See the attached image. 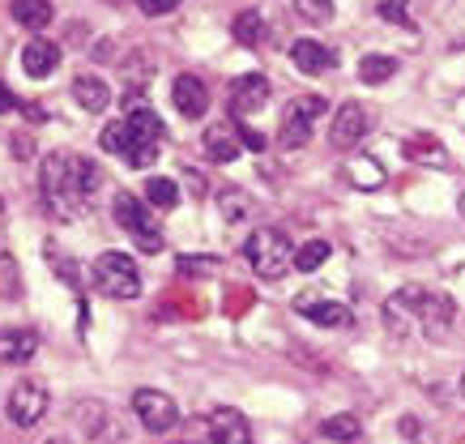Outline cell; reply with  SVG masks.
<instances>
[{
  "label": "cell",
  "instance_id": "1",
  "mask_svg": "<svg viewBox=\"0 0 465 444\" xmlns=\"http://www.w3.org/2000/svg\"><path fill=\"white\" fill-rule=\"evenodd\" d=\"M158 142H163V120H158L150 107L128 112V120L107 124L99 137L103 150H107V154H120L128 167H150L158 158Z\"/></svg>",
  "mask_w": 465,
  "mask_h": 444
},
{
  "label": "cell",
  "instance_id": "2",
  "mask_svg": "<svg viewBox=\"0 0 465 444\" xmlns=\"http://www.w3.org/2000/svg\"><path fill=\"white\" fill-rule=\"evenodd\" d=\"M389 303H397V308H410L414 312V321L423 325L427 338H436V342H444L452 330V321H457V303L449 300V295H440V291H423V287H401Z\"/></svg>",
  "mask_w": 465,
  "mask_h": 444
},
{
  "label": "cell",
  "instance_id": "3",
  "mask_svg": "<svg viewBox=\"0 0 465 444\" xmlns=\"http://www.w3.org/2000/svg\"><path fill=\"white\" fill-rule=\"evenodd\" d=\"M243 257L252 265L261 278H282L286 265H295V244H291V235L278 227H256L248 235V244H243Z\"/></svg>",
  "mask_w": 465,
  "mask_h": 444
},
{
  "label": "cell",
  "instance_id": "4",
  "mask_svg": "<svg viewBox=\"0 0 465 444\" xmlns=\"http://www.w3.org/2000/svg\"><path fill=\"white\" fill-rule=\"evenodd\" d=\"M39 184H43V201H47V210H52L56 218H73L85 205V201L73 192V158L64 154V150H52V154L43 158Z\"/></svg>",
  "mask_w": 465,
  "mask_h": 444
},
{
  "label": "cell",
  "instance_id": "5",
  "mask_svg": "<svg viewBox=\"0 0 465 444\" xmlns=\"http://www.w3.org/2000/svg\"><path fill=\"white\" fill-rule=\"evenodd\" d=\"M94 287L112 300H137L142 295V273H137V261L128 252H103L94 261Z\"/></svg>",
  "mask_w": 465,
  "mask_h": 444
},
{
  "label": "cell",
  "instance_id": "6",
  "mask_svg": "<svg viewBox=\"0 0 465 444\" xmlns=\"http://www.w3.org/2000/svg\"><path fill=\"white\" fill-rule=\"evenodd\" d=\"M324 107H329V103H324V94H299V99L286 103L282 133H278V142H282V150H299V145H308L312 124H321Z\"/></svg>",
  "mask_w": 465,
  "mask_h": 444
},
{
  "label": "cell",
  "instance_id": "7",
  "mask_svg": "<svg viewBox=\"0 0 465 444\" xmlns=\"http://www.w3.org/2000/svg\"><path fill=\"white\" fill-rule=\"evenodd\" d=\"M112 214H115V222H120L133 240H137V248H142V252H163V231L150 222L145 205L133 197V192H115Z\"/></svg>",
  "mask_w": 465,
  "mask_h": 444
},
{
  "label": "cell",
  "instance_id": "8",
  "mask_svg": "<svg viewBox=\"0 0 465 444\" xmlns=\"http://www.w3.org/2000/svg\"><path fill=\"white\" fill-rule=\"evenodd\" d=\"M133 410H137L145 431H171L180 423V406H175V398H167L163 389H137V393H133Z\"/></svg>",
  "mask_w": 465,
  "mask_h": 444
},
{
  "label": "cell",
  "instance_id": "9",
  "mask_svg": "<svg viewBox=\"0 0 465 444\" xmlns=\"http://www.w3.org/2000/svg\"><path fill=\"white\" fill-rule=\"evenodd\" d=\"M73 419L85 428L90 444H124V428H120V419H115L103 401H77V406H73Z\"/></svg>",
  "mask_w": 465,
  "mask_h": 444
},
{
  "label": "cell",
  "instance_id": "10",
  "mask_svg": "<svg viewBox=\"0 0 465 444\" xmlns=\"http://www.w3.org/2000/svg\"><path fill=\"white\" fill-rule=\"evenodd\" d=\"M5 410H9V419H14L17 428H35V423L47 415V385H43V380H22V385H14Z\"/></svg>",
  "mask_w": 465,
  "mask_h": 444
},
{
  "label": "cell",
  "instance_id": "11",
  "mask_svg": "<svg viewBox=\"0 0 465 444\" xmlns=\"http://www.w3.org/2000/svg\"><path fill=\"white\" fill-rule=\"evenodd\" d=\"M367 129H371V112L363 103H341L338 115H333V129H329V142L338 150H354L367 137Z\"/></svg>",
  "mask_w": 465,
  "mask_h": 444
},
{
  "label": "cell",
  "instance_id": "12",
  "mask_svg": "<svg viewBox=\"0 0 465 444\" xmlns=\"http://www.w3.org/2000/svg\"><path fill=\"white\" fill-rule=\"evenodd\" d=\"M248 440H252V428L231 406H218L210 415V423H205V444H248Z\"/></svg>",
  "mask_w": 465,
  "mask_h": 444
},
{
  "label": "cell",
  "instance_id": "13",
  "mask_svg": "<svg viewBox=\"0 0 465 444\" xmlns=\"http://www.w3.org/2000/svg\"><path fill=\"white\" fill-rule=\"evenodd\" d=\"M231 112L235 115H252L261 112L269 103V77H261V73H243V77H235L231 82Z\"/></svg>",
  "mask_w": 465,
  "mask_h": 444
},
{
  "label": "cell",
  "instance_id": "14",
  "mask_svg": "<svg viewBox=\"0 0 465 444\" xmlns=\"http://www.w3.org/2000/svg\"><path fill=\"white\" fill-rule=\"evenodd\" d=\"M295 312H303L308 321L324 325V330H346V325H351V308H346V303L316 300V295H299V300H295Z\"/></svg>",
  "mask_w": 465,
  "mask_h": 444
},
{
  "label": "cell",
  "instance_id": "15",
  "mask_svg": "<svg viewBox=\"0 0 465 444\" xmlns=\"http://www.w3.org/2000/svg\"><path fill=\"white\" fill-rule=\"evenodd\" d=\"M175 107H180V115H188V120H201V115L210 112V90H205V82L193 77V73H180V77H175Z\"/></svg>",
  "mask_w": 465,
  "mask_h": 444
},
{
  "label": "cell",
  "instance_id": "16",
  "mask_svg": "<svg viewBox=\"0 0 465 444\" xmlns=\"http://www.w3.org/2000/svg\"><path fill=\"white\" fill-rule=\"evenodd\" d=\"M22 69H26V77H52L60 69V47L47 39H30L22 47Z\"/></svg>",
  "mask_w": 465,
  "mask_h": 444
},
{
  "label": "cell",
  "instance_id": "17",
  "mask_svg": "<svg viewBox=\"0 0 465 444\" xmlns=\"http://www.w3.org/2000/svg\"><path fill=\"white\" fill-rule=\"evenodd\" d=\"M39 350L35 330H0V363H30Z\"/></svg>",
  "mask_w": 465,
  "mask_h": 444
},
{
  "label": "cell",
  "instance_id": "18",
  "mask_svg": "<svg viewBox=\"0 0 465 444\" xmlns=\"http://www.w3.org/2000/svg\"><path fill=\"white\" fill-rule=\"evenodd\" d=\"M291 60H295V69L308 73V77H316V73H324V69H333V52H329L324 44H316V39H295Z\"/></svg>",
  "mask_w": 465,
  "mask_h": 444
},
{
  "label": "cell",
  "instance_id": "19",
  "mask_svg": "<svg viewBox=\"0 0 465 444\" xmlns=\"http://www.w3.org/2000/svg\"><path fill=\"white\" fill-rule=\"evenodd\" d=\"M73 99L82 103V112H107V103H112V86L94 77V73H82L77 82H73Z\"/></svg>",
  "mask_w": 465,
  "mask_h": 444
},
{
  "label": "cell",
  "instance_id": "20",
  "mask_svg": "<svg viewBox=\"0 0 465 444\" xmlns=\"http://www.w3.org/2000/svg\"><path fill=\"white\" fill-rule=\"evenodd\" d=\"M205 150H210L213 163H235V158H240V129L213 124V129L205 133Z\"/></svg>",
  "mask_w": 465,
  "mask_h": 444
},
{
  "label": "cell",
  "instance_id": "21",
  "mask_svg": "<svg viewBox=\"0 0 465 444\" xmlns=\"http://www.w3.org/2000/svg\"><path fill=\"white\" fill-rule=\"evenodd\" d=\"M9 9H14L17 26H26V30H43L52 22V0H14Z\"/></svg>",
  "mask_w": 465,
  "mask_h": 444
},
{
  "label": "cell",
  "instance_id": "22",
  "mask_svg": "<svg viewBox=\"0 0 465 444\" xmlns=\"http://www.w3.org/2000/svg\"><path fill=\"white\" fill-rule=\"evenodd\" d=\"M321 436L324 440H333V444H354L359 436H363V423L354 415H333V419H324L321 423Z\"/></svg>",
  "mask_w": 465,
  "mask_h": 444
},
{
  "label": "cell",
  "instance_id": "23",
  "mask_svg": "<svg viewBox=\"0 0 465 444\" xmlns=\"http://www.w3.org/2000/svg\"><path fill=\"white\" fill-rule=\"evenodd\" d=\"M346 175H351V180H354L359 188H367V192H376V188L384 184L381 163H376V158H367V154L351 158V163H346Z\"/></svg>",
  "mask_w": 465,
  "mask_h": 444
},
{
  "label": "cell",
  "instance_id": "24",
  "mask_svg": "<svg viewBox=\"0 0 465 444\" xmlns=\"http://www.w3.org/2000/svg\"><path fill=\"white\" fill-rule=\"evenodd\" d=\"M406 154L414 158V163H427V167H449V150L436 142V137H414V142L406 145Z\"/></svg>",
  "mask_w": 465,
  "mask_h": 444
},
{
  "label": "cell",
  "instance_id": "25",
  "mask_svg": "<svg viewBox=\"0 0 465 444\" xmlns=\"http://www.w3.org/2000/svg\"><path fill=\"white\" fill-rule=\"evenodd\" d=\"M397 73V56H381V52H371V56L359 60V77H363L367 86H376V82H389Z\"/></svg>",
  "mask_w": 465,
  "mask_h": 444
},
{
  "label": "cell",
  "instance_id": "26",
  "mask_svg": "<svg viewBox=\"0 0 465 444\" xmlns=\"http://www.w3.org/2000/svg\"><path fill=\"white\" fill-rule=\"evenodd\" d=\"M94 188H99V167H94L90 158H73V192L82 201H90Z\"/></svg>",
  "mask_w": 465,
  "mask_h": 444
},
{
  "label": "cell",
  "instance_id": "27",
  "mask_svg": "<svg viewBox=\"0 0 465 444\" xmlns=\"http://www.w3.org/2000/svg\"><path fill=\"white\" fill-rule=\"evenodd\" d=\"M231 35H235L243 47L261 44V39H265V17L261 14H240L235 22H231Z\"/></svg>",
  "mask_w": 465,
  "mask_h": 444
},
{
  "label": "cell",
  "instance_id": "28",
  "mask_svg": "<svg viewBox=\"0 0 465 444\" xmlns=\"http://www.w3.org/2000/svg\"><path fill=\"white\" fill-rule=\"evenodd\" d=\"M145 201H150V205H158V210H171V205L180 201V184H175V180H167V175H154V180L145 184Z\"/></svg>",
  "mask_w": 465,
  "mask_h": 444
},
{
  "label": "cell",
  "instance_id": "29",
  "mask_svg": "<svg viewBox=\"0 0 465 444\" xmlns=\"http://www.w3.org/2000/svg\"><path fill=\"white\" fill-rule=\"evenodd\" d=\"M329 261V244L324 240H308L303 248H295V270H303V273H316Z\"/></svg>",
  "mask_w": 465,
  "mask_h": 444
},
{
  "label": "cell",
  "instance_id": "30",
  "mask_svg": "<svg viewBox=\"0 0 465 444\" xmlns=\"http://www.w3.org/2000/svg\"><path fill=\"white\" fill-rule=\"evenodd\" d=\"M295 14L303 22H333V0H295Z\"/></svg>",
  "mask_w": 465,
  "mask_h": 444
},
{
  "label": "cell",
  "instance_id": "31",
  "mask_svg": "<svg viewBox=\"0 0 465 444\" xmlns=\"http://www.w3.org/2000/svg\"><path fill=\"white\" fill-rule=\"evenodd\" d=\"M180 273L183 278H213L218 273V257H180Z\"/></svg>",
  "mask_w": 465,
  "mask_h": 444
},
{
  "label": "cell",
  "instance_id": "32",
  "mask_svg": "<svg viewBox=\"0 0 465 444\" xmlns=\"http://www.w3.org/2000/svg\"><path fill=\"white\" fill-rule=\"evenodd\" d=\"M47 257H52V265H56V273H60V278H64V282H69V287H77V291H82V273L73 270V265H69V257H64V252H60L56 244H47Z\"/></svg>",
  "mask_w": 465,
  "mask_h": 444
},
{
  "label": "cell",
  "instance_id": "33",
  "mask_svg": "<svg viewBox=\"0 0 465 444\" xmlns=\"http://www.w3.org/2000/svg\"><path fill=\"white\" fill-rule=\"evenodd\" d=\"M381 17L384 22H397V26H414L406 14V0H381Z\"/></svg>",
  "mask_w": 465,
  "mask_h": 444
},
{
  "label": "cell",
  "instance_id": "34",
  "mask_svg": "<svg viewBox=\"0 0 465 444\" xmlns=\"http://www.w3.org/2000/svg\"><path fill=\"white\" fill-rule=\"evenodd\" d=\"M137 9H142L145 17H163V14H175L180 0H137Z\"/></svg>",
  "mask_w": 465,
  "mask_h": 444
},
{
  "label": "cell",
  "instance_id": "35",
  "mask_svg": "<svg viewBox=\"0 0 465 444\" xmlns=\"http://www.w3.org/2000/svg\"><path fill=\"white\" fill-rule=\"evenodd\" d=\"M401 431H406V440H414V444H423V440H427L423 431H419V419H414V415L401 419Z\"/></svg>",
  "mask_w": 465,
  "mask_h": 444
},
{
  "label": "cell",
  "instance_id": "36",
  "mask_svg": "<svg viewBox=\"0 0 465 444\" xmlns=\"http://www.w3.org/2000/svg\"><path fill=\"white\" fill-rule=\"evenodd\" d=\"M240 142L252 145V150H265V137H261V133H252V129H240Z\"/></svg>",
  "mask_w": 465,
  "mask_h": 444
},
{
  "label": "cell",
  "instance_id": "37",
  "mask_svg": "<svg viewBox=\"0 0 465 444\" xmlns=\"http://www.w3.org/2000/svg\"><path fill=\"white\" fill-rule=\"evenodd\" d=\"M17 107V99H14V90L5 86V82H0V112H14Z\"/></svg>",
  "mask_w": 465,
  "mask_h": 444
},
{
  "label": "cell",
  "instance_id": "38",
  "mask_svg": "<svg viewBox=\"0 0 465 444\" xmlns=\"http://www.w3.org/2000/svg\"><path fill=\"white\" fill-rule=\"evenodd\" d=\"M183 180H188V184L197 188V197H205V180H201V175H197V172H188V175H183Z\"/></svg>",
  "mask_w": 465,
  "mask_h": 444
},
{
  "label": "cell",
  "instance_id": "39",
  "mask_svg": "<svg viewBox=\"0 0 465 444\" xmlns=\"http://www.w3.org/2000/svg\"><path fill=\"white\" fill-rule=\"evenodd\" d=\"M14 154H22V158L30 154V137H17V142H14Z\"/></svg>",
  "mask_w": 465,
  "mask_h": 444
},
{
  "label": "cell",
  "instance_id": "40",
  "mask_svg": "<svg viewBox=\"0 0 465 444\" xmlns=\"http://www.w3.org/2000/svg\"><path fill=\"white\" fill-rule=\"evenodd\" d=\"M43 444H69V440H64V436H52V440H43Z\"/></svg>",
  "mask_w": 465,
  "mask_h": 444
},
{
  "label": "cell",
  "instance_id": "41",
  "mask_svg": "<svg viewBox=\"0 0 465 444\" xmlns=\"http://www.w3.org/2000/svg\"><path fill=\"white\" fill-rule=\"evenodd\" d=\"M461 214H465V197H461Z\"/></svg>",
  "mask_w": 465,
  "mask_h": 444
},
{
  "label": "cell",
  "instance_id": "42",
  "mask_svg": "<svg viewBox=\"0 0 465 444\" xmlns=\"http://www.w3.org/2000/svg\"><path fill=\"white\" fill-rule=\"evenodd\" d=\"M461 393H465V376H461Z\"/></svg>",
  "mask_w": 465,
  "mask_h": 444
},
{
  "label": "cell",
  "instance_id": "43",
  "mask_svg": "<svg viewBox=\"0 0 465 444\" xmlns=\"http://www.w3.org/2000/svg\"><path fill=\"white\" fill-rule=\"evenodd\" d=\"M107 5H120V0H107Z\"/></svg>",
  "mask_w": 465,
  "mask_h": 444
}]
</instances>
